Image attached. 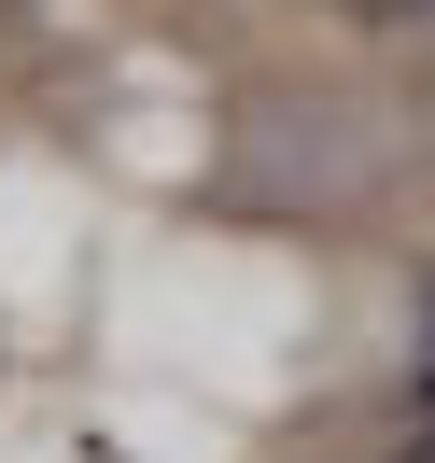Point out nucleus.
I'll use <instances>...</instances> for the list:
<instances>
[{"label": "nucleus", "instance_id": "nucleus-1", "mask_svg": "<svg viewBox=\"0 0 435 463\" xmlns=\"http://www.w3.org/2000/svg\"><path fill=\"white\" fill-rule=\"evenodd\" d=\"M421 407H435V281H421Z\"/></svg>", "mask_w": 435, "mask_h": 463}]
</instances>
